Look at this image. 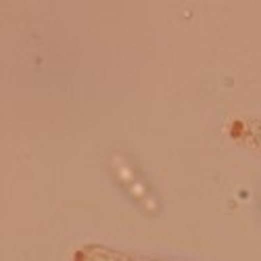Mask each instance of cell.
Segmentation results:
<instances>
[{"label":"cell","mask_w":261,"mask_h":261,"mask_svg":"<svg viewBox=\"0 0 261 261\" xmlns=\"http://www.w3.org/2000/svg\"><path fill=\"white\" fill-rule=\"evenodd\" d=\"M92 261H111V259L106 257V255H94V257H92Z\"/></svg>","instance_id":"obj_1"},{"label":"cell","mask_w":261,"mask_h":261,"mask_svg":"<svg viewBox=\"0 0 261 261\" xmlns=\"http://www.w3.org/2000/svg\"><path fill=\"white\" fill-rule=\"evenodd\" d=\"M257 142H259V144H261V132L257 134Z\"/></svg>","instance_id":"obj_2"}]
</instances>
